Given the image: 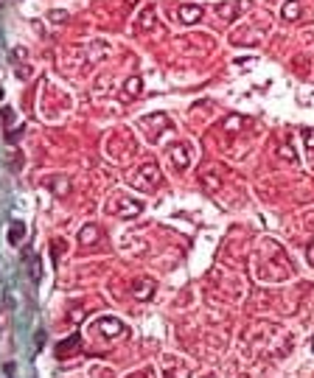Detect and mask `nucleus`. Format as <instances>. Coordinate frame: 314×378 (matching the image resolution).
<instances>
[{"label":"nucleus","instance_id":"obj_10","mask_svg":"<svg viewBox=\"0 0 314 378\" xmlns=\"http://www.w3.org/2000/svg\"><path fill=\"white\" fill-rule=\"evenodd\" d=\"M126 3H129V6H135V0H126Z\"/></svg>","mask_w":314,"mask_h":378},{"label":"nucleus","instance_id":"obj_9","mask_svg":"<svg viewBox=\"0 0 314 378\" xmlns=\"http://www.w3.org/2000/svg\"><path fill=\"white\" fill-rule=\"evenodd\" d=\"M306 143H309V146H314V132H306Z\"/></svg>","mask_w":314,"mask_h":378},{"label":"nucleus","instance_id":"obj_8","mask_svg":"<svg viewBox=\"0 0 314 378\" xmlns=\"http://www.w3.org/2000/svg\"><path fill=\"white\" fill-rule=\"evenodd\" d=\"M3 121H6V126H11V124H14V109H11V107H6V109H3Z\"/></svg>","mask_w":314,"mask_h":378},{"label":"nucleus","instance_id":"obj_3","mask_svg":"<svg viewBox=\"0 0 314 378\" xmlns=\"http://www.w3.org/2000/svg\"><path fill=\"white\" fill-rule=\"evenodd\" d=\"M283 17H286V20H298L300 17V3L298 0H289V3L283 6Z\"/></svg>","mask_w":314,"mask_h":378},{"label":"nucleus","instance_id":"obj_7","mask_svg":"<svg viewBox=\"0 0 314 378\" xmlns=\"http://www.w3.org/2000/svg\"><path fill=\"white\" fill-rule=\"evenodd\" d=\"M48 20H51V23H62V20H68V11H51Z\"/></svg>","mask_w":314,"mask_h":378},{"label":"nucleus","instance_id":"obj_6","mask_svg":"<svg viewBox=\"0 0 314 378\" xmlns=\"http://www.w3.org/2000/svg\"><path fill=\"white\" fill-rule=\"evenodd\" d=\"M126 90H129L132 95H138L141 93V78H129V81H126Z\"/></svg>","mask_w":314,"mask_h":378},{"label":"nucleus","instance_id":"obj_1","mask_svg":"<svg viewBox=\"0 0 314 378\" xmlns=\"http://www.w3.org/2000/svg\"><path fill=\"white\" fill-rule=\"evenodd\" d=\"M135 25H138L141 31H152V28L157 25V8H155V6H146V8L141 11V14H138Z\"/></svg>","mask_w":314,"mask_h":378},{"label":"nucleus","instance_id":"obj_2","mask_svg":"<svg viewBox=\"0 0 314 378\" xmlns=\"http://www.w3.org/2000/svg\"><path fill=\"white\" fill-rule=\"evenodd\" d=\"M177 17H180V23H185V25H194L196 20L202 17V6H180Z\"/></svg>","mask_w":314,"mask_h":378},{"label":"nucleus","instance_id":"obj_4","mask_svg":"<svg viewBox=\"0 0 314 378\" xmlns=\"http://www.w3.org/2000/svg\"><path fill=\"white\" fill-rule=\"evenodd\" d=\"M23 224H20V222H14V224H11V230H8V241H11V244H14V247H17V244H20V235H23Z\"/></svg>","mask_w":314,"mask_h":378},{"label":"nucleus","instance_id":"obj_5","mask_svg":"<svg viewBox=\"0 0 314 378\" xmlns=\"http://www.w3.org/2000/svg\"><path fill=\"white\" fill-rule=\"evenodd\" d=\"M219 14L225 17V20H236V14H238V6H222Z\"/></svg>","mask_w":314,"mask_h":378}]
</instances>
